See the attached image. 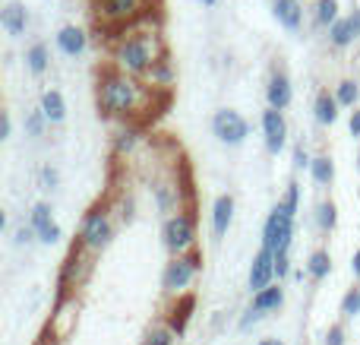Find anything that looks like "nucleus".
I'll use <instances>...</instances> for the list:
<instances>
[{"mask_svg":"<svg viewBox=\"0 0 360 345\" xmlns=\"http://www.w3.org/2000/svg\"><path fill=\"white\" fill-rule=\"evenodd\" d=\"M143 345H174V330L168 327H155L149 336H146Z\"/></svg>","mask_w":360,"mask_h":345,"instance_id":"bb28decb","label":"nucleus"},{"mask_svg":"<svg viewBox=\"0 0 360 345\" xmlns=\"http://www.w3.org/2000/svg\"><path fill=\"white\" fill-rule=\"evenodd\" d=\"M0 25H4V32L10 38L25 35V29H29V10H25V4H19V0L6 4L4 13H0Z\"/></svg>","mask_w":360,"mask_h":345,"instance_id":"9b49d317","label":"nucleus"},{"mask_svg":"<svg viewBox=\"0 0 360 345\" xmlns=\"http://www.w3.org/2000/svg\"><path fill=\"white\" fill-rule=\"evenodd\" d=\"M146 4L149 0H95V13H98V23L127 25L136 16H143Z\"/></svg>","mask_w":360,"mask_h":345,"instance_id":"39448f33","label":"nucleus"},{"mask_svg":"<svg viewBox=\"0 0 360 345\" xmlns=\"http://www.w3.org/2000/svg\"><path fill=\"white\" fill-rule=\"evenodd\" d=\"M32 228H35L38 241H44V244H57V241H60V228H57L54 219H51L48 203H38V206L32 209Z\"/></svg>","mask_w":360,"mask_h":345,"instance_id":"f8f14e48","label":"nucleus"},{"mask_svg":"<svg viewBox=\"0 0 360 345\" xmlns=\"http://www.w3.org/2000/svg\"><path fill=\"white\" fill-rule=\"evenodd\" d=\"M348 19H351V25H354V32H357V38H360V6H357L354 13H351Z\"/></svg>","mask_w":360,"mask_h":345,"instance_id":"4c0bfd02","label":"nucleus"},{"mask_svg":"<svg viewBox=\"0 0 360 345\" xmlns=\"http://www.w3.org/2000/svg\"><path fill=\"white\" fill-rule=\"evenodd\" d=\"M351 270H354V276L360 279V251L354 253V260H351Z\"/></svg>","mask_w":360,"mask_h":345,"instance_id":"58836bf2","label":"nucleus"},{"mask_svg":"<svg viewBox=\"0 0 360 345\" xmlns=\"http://www.w3.org/2000/svg\"><path fill=\"white\" fill-rule=\"evenodd\" d=\"M259 345H285V342H281V339H262Z\"/></svg>","mask_w":360,"mask_h":345,"instance_id":"a19ab883","label":"nucleus"},{"mask_svg":"<svg viewBox=\"0 0 360 345\" xmlns=\"http://www.w3.org/2000/svg\"><path fill=\"white\" fill-rule=\"evenodd\" d=\"M294 241V215H288L285 209L275 206L272 215L266 219V228H262V247H272L275 253H288Z\"/></svg>","mask_w":360,"mask_h":345,"instance_id":"7ed1b4c3","label":"nucleus"},{"mask_svg":"<svg viewBox=\"0 0 360 345\" xmlns=\"http://www.w3.org/2000/svg\"><path fill=\"white\" fill-rule=\"evenodd\" d=\"M272 276H275V251L272 247H262L253 257V263H250V276H247L250 291L256 295V291H262L266 285H272Z\"/></svg>","mask_w":360,"mask_h":345,"instance_id":"1a4fd4ad","label":"nucleus"},{"mask_svg":"<svg viewBox=\"0 0 360 345\" xmlns=\"http://www.w3.org/2000/svg\"><path fill=\"white\" fill-rule=\"evenodd\" d=\"M338 99L335 95H329V92H319L316 95V105H313V114H316V124H323V127H332L338 120Z\"/></svg>","mask_w":360,"mask_h":345,"instance_id":"a211bd4d","label":"nucleus"},{"mask_svg":"<svg viewBox=\"0 0 360 345\" xmlns=\"http://www.w3.org/2000/svg\"><path fill=\"white\" fill-rule=\"evenodd\" d=\"M199 270V257L196 253H177L174 260L168 263V270H165V289L168 291H184L186 285L193 282V276H196Z\"/></svg>","mask_w":360,"mask_h":345,"instance_id":"0eeeda50","label":"nucleus"},{"mask_svg":"<svg viewBox=\"0 0 360 345\" xmlns=\"http://www.w3.org/2000/svg\"><path fill=\"white\" fill-rule=\"evenodd\" d=\"M307 272H310V279H326L332 272V257H329V251H313L310 253V260H307Z\"/></svg>","mask_w":360,"mask_h":345,"instance_id":"412c9836","label":"nucleus"},{"mask_svg":"<svg viewBox=\"0 0 360 345\" xmlns=\"http://www.w3.org/2000/svg\"><path fill=\"white\" fill-rule=\"evenodd\" d=\"M212 133L218 137V143L224 146H240L243 139L250 137V124L243 120L240 111H231V108H221L212 118Z\"/></svg>","mask_w":360,"mask_h":345,"instance_id":"20e7f679","label":"nucleus"},{"mask_svg":"<svg viewBox=\"0 0 360 345\" xmlns=\"http://www.w3.org/2000/svg\"><path fill=\"white\" fill-rule=\"evenodd\" d=\"M338 16V0H316V25H323V29H329Z\"/></svg>","mask_w":360,"mask_h":345,"instance_id":"393cba45","label":"nucleus"},{"mask_svg":"<svg viewBox=\"0 0 360 345\" xmlns=\"http://www.w3.org/2000/svg\"><path fill=\"white\" fill-rule=\"evenodd\" d=\"M10 130H13V120H10V114H4V130H0V137L10 139Z\"/></svg>","mask_w":360,"mask_h":345,"instance_id":"c9c22d12","label":"nucleus"},{"mask_svg":"<svg viewBox=\"0 0 360 345\" xmlns=\"http://www.w3.org/2000/svg\"><path fill=\"white\" fill-rule=\"evenodd\" d=\"M297 184H288V190H285V196H281V203H278V209H285L288 215H294L297 213Z\"/></svg>","mask_w":360,"mask_h":345,"instance_id":"cd10ccee","label":"nucleus"},{"mask_svg":"<svg viewBox=\"0 0 360 345\" xmlns=\"http://www.w3.org/2000/svg\"><path fill=\"white\" fill-rule=\"evenodd\" d=\"M262 133H266V149L272 152V156H278V152L285 149V139H288L285 114H281L278 108L269 105L266 111H262Z\"/></svg>","mask_w":360,"mask_h":345,"instance_id":"6e6552de","label":"nucleus"},{"mask_svg":"<svg viewBox=\"0 0 360 345\" xmlns=\"http://www.w3.org/2000/svg\"><path fill=\"white\" fill-rule=\"evenodd\" d=\"M294 165H297V168H304V165H310V156H307L304 149H297V152H294Z\"/></svg>","mask_w":360,"mask_h":345,"instance_id":"f704fd0d","label":"nucleus"},{"mask_svg":"<svg viewBox=\"0 0 360 345\" xmlns=\"http://www.w3.org/2000/svg\"><path fill=\"white\" fill-rule=\"evenodd\" d=\"M133 137H136V133H124V139L117 143V149H130V146H133Z\"/></svg>","mask_w":360,"mask_h":345,"instance_id":"e433bc0d","label":"nucleus"},{"mask_svg":"<svg viewBox=\"0 0 360 345\" xmlns=\"http://www.w3.org/2000/svg\"><path fill=\"white\" fill-rule=\"evenodd\" d=\"M152 105V92L133 73L120 67L101 70L98 76V108L111 118H130Z\"/></svg>","mask_w":360,"mask_h":345,"instance_id":"f257e3e1","label":"nucleus"},{"mask_svg":"<svg viewBox=\"0 0 360 345\" xmlns=\"http://www.w3.org/2000/svg\"><path fill=\"white\" fill-rule=\"evenodd\" d=\"M266 99H269V105L272 108H278V111H285L288 105H291V99H294V89H291V80H288L285 73H272L269 76V86H266Z\"/></svg>","mask_w":360,"mask_h":345,"instance_id":"ddd939ff","label":"nucleus"},{"mask_svg":"<svg viewBox=\"0 0 360 345\" xmlns=\"http://www.w3.org/2000/svg\"><path fill=\"white\" fill-rule=\"evenodd\" d=\"M351 137H360V108H354V114H351Z\"/></svg>","mask_w":360,"mask_h":345,"instance_id":"72a5a7b5","label":"nucleus"},{"mask_svg":"<svg viewBox=\"0 0 360 345\" xmlns=\"http://www.w3.org/2000/svg\"><path fill=\"white\" fill-rule=\"evenodd\" d=\"M326 345H345V327L342 323L329 327V333H326Z\"/></svg>","mask_w":360,"mask_h":345,"instance_id":"7c9ffc66","label":"nucleus"},{"mask_svg":"<svg viewBox=\"0 0 360 345\" xmlns=\"http://www.w3.org/2000/svg\"><path fill=\"white\" fill-rule=\"evenodd\" d=\"M310 171H313V181L323 184V187H329L332 177H335V165H332V158H329V156L313 158V162H310Z\"/></svg>","mask_w":360,"mask_h":345,"instance_id":"4be33fe9","label":"nucleus"},{"mask_svg":"<svg viewBox=\"0 0 360 345\" xmlns=\"http://www.w3.org/2000/svg\"><path fill=\"white\" fill-rule=\"evenodd\" d=\"M316 222H319V228H323V232H332V228H335V203H319Z\"/></svg>","mask_w":360,"mask_h":345,"instance_id":"a878e982","label":"nucleus"},{"mask_svg":"<svg viewBox=\"0 0 360 345\" xmlns=\"http://www.w3.org/2000/svg\"><path fill=\"white\" fill-rule=\"evenodd\" d=\"M162 44H158L155 32H133L124 35L114 48V63L133 76H149V70L162 61Z\"/></svg>","mask_w":360,"mask_h":345,"instance_id":"f03ea898","label":"nucleus"},{"mask_svg":"<svg viewBox=\"0 0 360 345\" xmlns=\"http://www.w3.org/2000/svg\"><path fill=\"white\" fill-rule=\"evenodd\" d=\"M354 38H357V32H354V25H351L348 16H345V19H335V23L329 25V42L335 44V48H348Z\"/></svg>","mask_w":360,"mask_h":345,"instance_id":"aec40b11","label":"nucleus"},{"mask_svg":"<svg viewBox=\"0 0 360 345\" xmlns=\"http://www.w3.org/2000/svg\"><path fill=\"white\" fill-rule=\"evenodd\" d=\"M231 215H234V196L221 194L215 200V206H212V232H215V238H224V234H228Z\"/></svg>","mask_w":360,"mask_h":345,"instance_id":"2eb2a0df","label":"nucleus"},{"mask_svg":"<svg viewBox=\"0 0 360 345\" xmlns=\"http://www.w3.org/2000/svg\"><path fill=\"white\" fill-rule=\"evenodd\" d=\"M57 48L67 57H79L82 51H86V32H82L79 25H63V29L57 32Z\"/></svg>","mask_w":360,"mask_h":345,"instance_id":"4468645a","label":"nucleus"},{"mask_svg":"<svg viewBox=\"0 0 360 345\" xmlns=\"http://www.w3.org/2000/svg\"><path fill=\"white\" fill-rule=\"evenodd\" d=\"M335 99H338V105H342V108H354L360 101L357 82L354 80H342V82H338V89H335Z\"/></svg>","mask_w":360,"mask_h":345,"instance_id":"b1692460","label":"nucleus"},{"mask_svg":"<svg viewBox=\"0 0 360 345\" xmlns=\"http://www.w3.org/2000/svg\"><path fill=\"white\" fill-rule=\"evenodd\" d=\"M108 241H111V222H108V213L95 209V213L86 219V225H82V244H86L89 251H101Z\"/></svg>","mask_w":360,"mask_h":345,"instance_id":"9d476101","label":"nucleus"},{"mask_svg":"<svg viewBox=\"0 0 360 345\" xmlns=\"http://www.w3.org/2000/svg\"><path fill=\"white\" fill-rule=\"evenodd\" d=\"M162 238H165V247L171 253H186L193 244H196V228H193V219L190 215H171L162 228Z\"/></svg>","mask_w":360,"mask_h":345,"instance_id":"423d86ee","label":"nucleus"},{"mask_svg":"<svg viewBox=\"0 0 360 345\" xmlns=\"http://www.w3.org/2000/svg\"><path fill=\"white\" fill-rule=\"evenodd\" d=\"M48 61H51V57H48V48H44L41 42H38V44H32V48L25 51V63H29V70H32V73H35V76L48 70Z\"/></svg>","mask_w":360,"mask_h":345,"instance_id":"5701e85b","label":"nucleus"},{"mask_svg":"<svg viewBox=\"0 0 360 345\" xmlns=\"http://www.w3.org/2000/svg\"><path fill=\"white\" fill-rule=\"evenodd\" d=\"M342 314H345V317L360 314V289H351L348 295H345V301H342Z\"/></svg>","mask_w":360,"mask_h":345,"instance_id":"c85d7f7f","label":"nucleus"},{"mask_svg":"<svg viewBox=\"0 0 360 345\" xmlns=\"http://www.w3.org/2000/svg\"><path fill=\"white\" fill-rule=\"evenodd\" d=\"M259 317H262V310L250 308V310H247V317H243V320H240V330H250V327H253L256 320H259Z\"/></svg>","mask_w":360,"mask_h":345,"instance_id":"473e14b6","label":"nucleus"},{"mask_svg":"<svg viewBox=\"0 0 360 345\" xmlns=\"http://www.w3.org/2000/svg\"><path fill=\"white\" fill-rule=\"evenodd\" d=\"M281 304H285V291H281V285H266L262 291H256V295H253V308L262 310V314L278 310Z\"/></svg>","mask_w":360,"mask_h":345,"instance_id":"6ab92c4d","label":"nucleus"},{"mask_svg":"<svg viewBox=\"0 0 360 345\" xmlns=\"http://www.w3.org/2000/svg\"><path fill=\"white\" fill-rule=\"evenodd\" d=\"M199 4H202V6H215L218 0H199Z\"/></svg>","mask_w":360,"mask_h":345,"instance_id":"79ce46f5","label":"nucleus"},{"mask_svg":"<svg viewBox=\"0 0 360 345\" xmlns=\"http://www.w3.org/2000/svg\"><path fill=\"white\" fill-rule=\"evenodd\" d=\"M44 120H48V118H44V111H41V108H38V111H35V114H32V118H29V120H25V127H29V133H32V137H38V133H41Z\"/></svg>","mask_w":360,"mask_h":345,"instance_id":"c756f323","label":"nucleus"},{"mask_svg":"<svg viewBox=\"0 0 360 345\" xmlns=\"http://www.w3.org/2000/svg\"><path fill=\"white\" fill-rule=\"evenodd\" d=\"M41 111L51 124H60L67 118V101H63V95L57 89H44L41 92Z\"/></svg>","mask_w":360,"mask_h":345,"instance_id":"f3484780","label":"nucleus"},{"mask_svg":"<svg viewBox=\"0 0 360 345\" xmlns=\"http://www.w3.org/2000/svg\"><path fill=\"white\" fill-rule=\"evenodd\" d=\"M275 19H278L285 29L297 32L300 23H304V4L300 0H275Z\"/></svg>","mask_w":360,"mask_h":345,"instance_id":"dca6fc26","label":"nucleus"},{"mask_svg":"<svg viewBox=\"0 0 360 345\" xmlns=\"http://www.w3.org/2000/svg\"><path fill=\"white\" fill-rule=\"evenodd\" d=\"M288 270H291V260H288V253H275V276L285 279Z\"/></svg>","mask_w":360,"mask_h":345,"instance_id":"2f4dec72","label":"nucleus"},{"mask_svg":"<svg viewBox=\"0 0 360 345\" xmlns=\"http://www.w3.org/2000/svg\"><path fill=\"white\" fill-rule=\"evenodd\" d=\"M44 181H48V184H57V171H51V168H44Z\"/></svg>","mask_w":360,"mask_h":345,"instance_id":"ea45409f","label":"nucleus"},{"mask_svg":"<svg viewBox=\"0 0 360 345\" xmlns=\"http://www.w3.org/2000/svg\"><path fill=\"white\" fill-rule=\"evenodd\" d=\"M357 168H360V156H357Z\"/></svg>","mask_w":360,"mask_h":345,"instance_id":"37998d69","label":"nucleus"}]
</instances>
